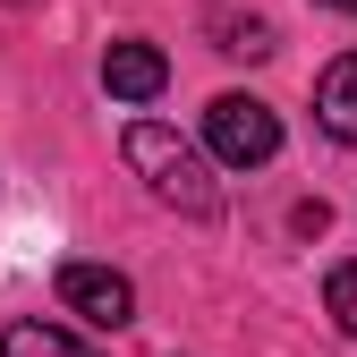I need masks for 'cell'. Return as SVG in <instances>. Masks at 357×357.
<instances>
[{"mask_svg":"<svg viewBox=\"0 0 357 357\" xmlns=\"http://www.w3.org/2000/svg\"><path fill=\"white\" fill-rule=\"evenodd\" d=\"M324 9H357V0H324Z\"/></svg>","mask_w":357,"mask_h":357,"instance_id":"cell-9","label":"cell"},{"mask_svg":"<svg viewBox=\"0 0 357 357\" xmlns=\"http://www.w3.org/2000/svg\"><path fill=\"white\" fill-rule=\"evenodd\" d=\"M0 357H94L77 332H60V324H9L0 332Z\"/></svg>","mask_w":357,"mask_h":357,"instance_id":"cell-6","label":"cell"},{"mask_svg":"<svg viewBox=\"0 0 357 357\" xmlns=\"http://www.w3.org/2000/svg\"><path fill=\"white\" fill-rule=\"evenodd\" d=\"M102 85H111L119 102H153L162 85H170V60L153 52V43H111V52H102Z\"/></svg>","mask_w":357,"mask_h":357,"instance_id":"cell-4","label":"cell"},{"mask_svg":"<svg viewBox=\"0 0 357 357\" xmlns=\"http://www.w3.org/2000/svg\"><path fill=\"white\" fill-rule=\"evenodd\" d=\"M315 119H324V137L357 145V52H340V60L324 68V85H315Z\"/></svg>","mask_w":357,"mask_h":357,"instance_id":"cell-5","label":"cell"},{"mask_svg":"<svg viewBox=\"0 0 357 357\" xmlns=\"http://www.w3.org/2000/svg\"><path fill=\"white\" fill-rule=\"evenodd\" d=\"M128 170H145V188H153L162 204H178V213H196V221L221 204L204 153L178 137V128H162V119H137V128H128Z\"/></svg>","mask_w":357,"mask_h":357,"instance_id":"cell-1","label":"cell"},{"mask_svg":"<svg viewBox=\"0 0 357 357\" xmlns=\"http://www.w3.org/2000/svg\"><path fill=\"white\" fill-rule=\"evenodd\" d=\"M204 145L230 170H264V162L281 153V119H273V102H255V94H221L204 111Z\"/></svg>","mask_w":357,"mask_h":357,"instance_id":"cell-2","label":"cell"},{"mask_svg":"<svg viewBox=\"0 0 357 357\" xmlns=\"http://www.w3.org/2000/svg\"><path fill=\"white\" fill-rule=\"evenodd\" d=\"M221 52L264 60V52H273V26H264V17H230V26H221Z\"/></svg>","mask_w":357,"mask_h":357,"instance_id":"cell-8","label":"cell"},{"mask_svg":"<svg viewBox=\"0 0 357 357\" xmlns=\"http://www.w3.org/2000/svg\"><path fill=\"white\" fill-rule=\"evenodd\" d=\"M324 306H332V324H340V332L357 340V255H349V264H340V273L324 281Z\"/></svg>","mask_w":357,"mask_h":357,"instance_id":"cell-7","label":"cell"},{"mask_svg":"<svg viewBox=\"0 0 357 357\" xmlns=\"http://www.w3.org/2000/svg\"><path fill=\"white\" fill-rule=\"evenodd\" d=\"M60 306L85 315L94 332H119L137 315V289H128V273H111V264H60Z\"/></svg>","mask_w":357,"mask_h":357,"instance_id":"cell-3","label":"cell"}]
</instances>
